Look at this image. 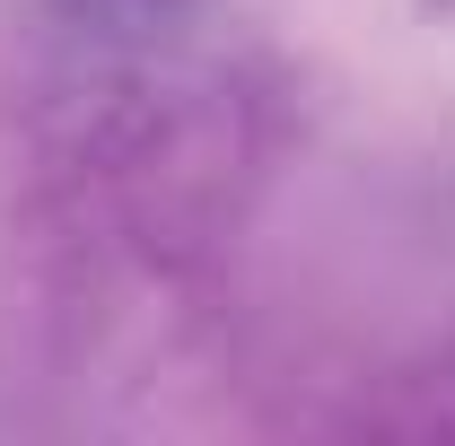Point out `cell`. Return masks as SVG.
Here are the masks:
<instances>
[{
    "instance_id": "cell-1",
    "label": "cell",
    "mask_w": 455,
    "mask_h": 446,
    "mask_svg": "<svg viewBox=\"0 0 455 446\" xmlns=\"http://www.w3.org/2000/svg\"><path fill=\"white\" fill-rule=\"evenodd\" d=\"M36 9L53 18L61 36L97 44V53H158V44H175L211 0H36Z\"/></svg>"
},
{
    "instance_id": "cell-2",
    "label": "cell",
    "mask_w": 455,
    "mask_h": 446,
    "mask_svg": "<svg viewBox=\"0 0 455 446\" xmlns=\"http://www.w3.org/2000/svg\"><path fill=\"white\" fill-rule=\"evenodd\" d=\"M429 9H447V18H455V0H429Z\"/></svg>"
}]
</instances>
